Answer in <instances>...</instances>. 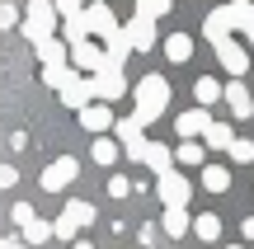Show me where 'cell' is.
<instances>
[{
    "label": "cell",
    "mask_w": 254,
    "mask_h": 249,
    "mask_svg": "<svg viewBox=\"0 0 254 249\" xmlns=\"http://www.w3.org/2000/svg\"><path fill=\"white\" fill-rule=\"evenodd\" d=\"M66 66H71V71H85V75H99L104 71V47H94L90 38H85V43L66 47Z\"/></svg>",
    "instance_id": "obj_5"
},
{
    "label": "cell",
    "mask_w": 254,
    "mask_h": 249,
    "mask_svg": "<svg viewBox=\"0 0 254 249\" xmlns=\"http://www.w3.org/2000/svg\"><path fill=\"white\" fill-rule=\"evenodd\" d=\"M155 193H160V202H165V207H189L193 184H189L184 174H174V169H170V174H160V179H155Z\"/></svg>",
    "instance_id": "obj_7"
},
{
    "label": "cell",
    "mask_w": 254,
    "mask_h": 249,
    "mask_svg": "<svg viewBox=\"0 0 254 249\" xmlns=\"http://www.w3.org/2000/svg\"><path fill=\"white\" fill-rule=\"evenodd\" d=\"M193 99H198V108H212V103L221 99V80H212V75H198V80H193Z\"/></svg>",
    "instance_id": "obj_22"
},
{
    "label": "cell",
    "mask_w": 254,
    "mask_h": 249,
    "mask_svg": "<svg viewBox=\"0 0 254 249\" xmlns=\"http://www.w3.org/2000/svg\"><path fill=\"white\" fill-rule=\"evenodd\" d=\"M62 221L71 226L75 235H80V226H94V202H80V198H71V202H66V212H62Z\"/></svg>",
    "instance_id": "obj_19"
},
{
    "label": "cell",
    "mask_w": 254,
    "mask_h": 249,
    "mask_svg": "<svg viewBox=\"0 0 254 249\" xmlns=\"http://www.w3.org/2000/svg\"><path fill=\"white\" fill-rule=\"evenodd\" d=\"M57 94H62V103H66V108H75V113H80L85 108V103H94V90H90V75H66V85H62V90H57Z\"/></svg>",
    "instance_id": "obj_10"
},
{
    "label": "cell",
    "mask_w": 254,
    "mask_h": 249,
    "mask_svg": "<svg viewBox=\"0 0 254 249\" xmlns=\"http://www.w3.org/2000/svg\"><path fill=\"white\" fill-rule=\"evenodd\" d=\"M19 184V169L14 165H0V188H14Z\"/></svg>",
    "instance_id": "obj_36"
},
{
    "label": "cell",
    "mask_w": 254,
    "mask_h": 249,
    "mask_svg": "<svg viewBox=\"0 0 254 249\" xmlns=\"http://www.w3.org/2000/svg\"><path fill=\"white\" fill-rule=\"evenodd\" d=\"M85 38H90V33H85V19H80V14H71V19L62 24V43H66V47H75V43H85Z\"/></svg>",
    "instance_id": "obj_27"
},
{
    "label": "cell",
    "mask_w": 254,
    "mask_h": 249,
    "mask_svg": "<svg viewBox=\"0 0 254 249\" xmlns=\"http://www.w3.org/2000/svg\"><path fill=\"white\" fill-rule=\"evenodd\" d=\"M141 165H151V174L160 179V174H170V169H174V155H170V146H165V141H146Z\"/></svg>",
    "instance_id": "obj_15"
},
{
    "label": "cell",
    "mask_w": 254,
    "mask_h": 249,
    "mask_svg": "<svg viewBox=\"0 0 254 249\" xmlns=\"http://www.w3.org/2000/svg\"><path fill=\"white\" fill-rule=\"evenodd\" d=\"M123 38H127V47H132V52H151V47H155V24L132 14V19L123 24Z\"/></svg>",
    "instance_id": "obj_12"
},
{
    "label": "cell",
    "mask_w": 254,
    "mask_h": 249,
    "mask_svg": "<svg viewBox=\"0 0 254 249\" xmlns=\"http://www.w3.org/2000/svg\"><path fill=\"white\" fill-rule=\"evenodd\" d=\"M75 174H80V160H75V155H57L52 165L43 169V179H38V184H43V193H62V188L75 184Z\"/></svg>",
    "instance_id": "obj_3"
},
{
    "label": "cell",
    "mask_w": 254,
    "mask_h": 249,
    "mask_svg": "<svg viewBox=\"0 0 254 249\" xmlns=\"http://www.w3.org/2000/svg\"><path fill=\"white\" fill-rule=\"evenodd\" d=\"M236 24H240V5H221V9H212V14L202 19V33H207V43L217 47L221 38H231Z\"/></svg>",
    "instance_id": "obj_6"
},
{
    "label": "cell",
    "mask_w": 254,
    "mask_h": 249,
    "mask_svg": "<svg viewBox=\"0 0 254 249\" xmlns=\"http://www.w3.org/2000/svg\"><path fill=\"white\" fill-rule=\"evenodd\" d=\"M202 141H207L202 150H226L231 141H236V132H231V122H207V127H202Z\"/></svg>",
    "instance_id": "obj_21"
},
{
    "label": "cell",
    "mask_w": 254,
    "mask_h": 249,
    "mask_svg": "<svg viewBox=\"0 0 254 249\" xmlns=\"http://www.w3.org/2000/svg\"><path fill=\"white\" fill-rule=\"evenodd\" d=\"M90 155H94V165H113V160H118V141L113 137H94Z\"/></svg>",
    "instance_id": "obj_26"
},
{
    "label": "cell",
    "mask_w": 254,
    "mask_h": 249,
    "mask_svg": "<svg viewBox=\"0 0 254 249\" xmlns=\"http://www.w3.org/2000/svg\"><path fill=\"white\" fill-rule=\"evenodd\" d=\"M155 235H160L155 226H141V249H151V245H155Z\"/></svg>",
    "instance_id": "obj_37"
},
{
    "label": "cell",
    "mask_w": 254,
    "mask_h": 249,
    "mask_svg": "<svg viewBox=\"0 0 254 249\" xmlns=\"http://www.w3.org/2000/svg\"><path fill=\"white\" fill-rule=\"evenodd\" d=\"M189 207H165V216H160V231L170 235V240H184V235H189Z\"/></svg>",
    "instance_id": "obj_17"
},
{
    "label": "cell",
    "mask_w": 254,
    "mask_h": 249,
    "mask_svg": "<svg viewBox=\"0 0 254 249\" xmlns=\"http://www.w3.org/2000/svg\"><path fill=\"white\" fill-rule=\"evenodd\" d=\"M71 249H94V245L90 240H71Z\"/></svg>",
    "instance_id": "obj_40"
},
{
    "label": "cell",
    "mask_w": 254,
    "mask_h": 249,
    "mask_svg": "<svg viewBox=\"0 0 254 249\" xmlns=\"http://www.w3.org/2000/svg\"><path fill=\"white\" fill-rule=\"evenodd\" d=\"M66 75H71V66H43V85H52V90H62Z\"/></svg>",
    "instance_id": "obj_31"
},
{
    "label": "cell",
    "mask_w": 254,
    "mask_h": 249,
    "mask_svg": "<svg viewBox=\"0 0 254 249\" xmlns=\"http://www.w3.org/2000/svg\"><path fill=\"white\" fill-rule=\"evenodd\" d=\"M174 160H179V165H202V141H184V146L174 150Z\"/></svg>",
    "instance_id": "obj_30"
},
{
    "label": "cell",
    "mask_w": 254,
    "mask_h": 249,
    "mask_svg": "<svg viewBox=\"0 0 254 249\" xmlns=\"http://www.w3.org/2000/svg\"><path fill=\"white\" fill-rule=\"evenodd\" d=\"M90 90L99 103H113L127 94V80H123V71H99V75H90Z\"/></svg>",
    "instance_id": "obj_11"
},
{
    "label": "cell",
    "mask_w": 254,
    "mask_h": 249,
    "mask_svg": "<svg viewBox=\"0 0 254 249\" xmlns=\"http://www.w3.org/2000/svg\"><path fill=\"white\" fill-rule=\"evenodd\" d=\"M104 5H109V0H104Z\"/></svg>",
    "instance_id": "obj_43"
},
{
    "label": "cell",
    "mask_w": 254,
    "mask_h": 249,
    "mask_svg": "<svg viewBox=\"0 0 254 249\" xmlns=\"http://www.w3.org/2000/svg\"><path fill=\"white\" fill-rule=\"evenodd\" d=\"M240 235H245V240H254V216H245V221H240Z\"/></svg>",
    "instance_id": "obj_38"
},
{
    "label": "cell",
    "mask_w": 254,
    "mask_h": 249,
    "mask_svg": "<svg viewBox=\"0 0 254 249\" xmlns=\"http://www.w3.org/2000/svg\"><path fill=\"white\" fill-rule=\"evenodd\" d=\"M0 249H28V245L19 240V235H9V240H0Z\"/></svg>",
    "instance_id": "obj_39"
},
{
    "label": "cell",
    "mask_w": 254,
    "mask_h": 249,
    "mask_svg": "<svg viewBox=\"0 0 254 249\" xmlns=\"http://www.w3.org/2000/svg\"><path fill=\"white\" fill-rule=\"evenodd\" d=\"M24 38L28 43H43V38H52L57 33V9H52V0H28L24 5Z\"/></svg>",
    "instance_id": "obj_2"
},
{
    "label": "cell",
    "mask_w": 254,
    "mask_h": 249,
    "mask_svg": "<svg viewBox=\"0 0 254 249\" xmlns=\"http://www.w3.org/2000/svg\"><path fill=\"white\" fill-rule=\"evenodd\" d=\"M231 5H250V0H231Z\"/></svg>",
    "instance_id": "obj_41"
},
{
    "label": "cell",
    "mask_w": 254,
    "mask_h": 249,
    "mask_svg": "<svg viewBox=\"0 0 254 249\" xmlns=\"http://www.w3.org/2000/svg\"><path fill=\"white\" fill-rule=\"evenodd\" d=\"M226 150H231V160H236V165H254V141H250V137H236Z\"/></svg>",
    "instance_id": "obj_28"
},
{
    "label": "cell",
    "mask_w": 254,
    "mask_h": 249,
    "mask_svg": "<svg viewBox=\"0 0 254 249\" xmlns=\"http://www.w3.org/2000/svg\"><path fill=\"white\" fill-rule=\"evenodd\" d=\"M160 14H170V0H136V19H160Z\"/></svg>",
    "instance_id": "obj_29"
},
{
    "label": "cell",
    "mask_w": 254,
    "mask_h": 249,
    "mask_svg": "<svg viewBox=\"0 0 254 249\" xmlns=\"http://www.w3.org/2000/svg\"><path fill=\"white\" fill-rule=\"evenodd\" d=\"M14 24H19V9L9 0H0V28H14Z\"/></svg>",
    "instance_id": "obj_35"
},
{
    "label": "cell",
    "mask_w": 254,
    "mask_h": 249,
    "mask_svg": "<svg viewBox=\"0 0 254 249\" xmlns=\"http://www.w3.org/2000/svg\"><path fill=\"white\" fill-rule=\"evenodd\" d=\"M80 127L90 132V137H104V132L113 127V108L109 103H85L80 108Z\"/></svg>",
    "instance_id": "obj_13"
},
{
    "label": "cell",
    "mask_w": 254,
    "mask_h": 249,
    "mask_svg": "<svg viewBox=\"0 0 254 249\" xmlns=\"http://www.w3.org/2000/svg\"><path fill=\"white\" fill-rule=\"evenodd\" d=\"M207 122H212V118H207V108H189V113H179V118H174V132H179L184 141H198Z\"/></svg>",
    "instance_id": "obj_16"
},
{
    "label": "cell",
    "mask_w": 254,
    "mask_h": 249,
    "mask_svg": "<svg viewBox=\"0 0 254 249\" xmlns=\"http://www.w3.org/2000/svg\"><path fill=\"white\" fill-rule=\"evenodd\" d=\"M221 99L231 103V113H236V118H250V113H254V94L245 90V80H231V85H221Z\"/></svg>",
    "instance_id": "obj_14"
},
{
    "label": "cell",
    "mask_w": 254,
    "mask_h": 249,
    "mask_svg": "<svg viewBox=\"0 0 254 249\" xmlns=\"http://www.w3.org/2000/svg\"><path fill=\"white\" fill-rule=\"evenodd\" d=\"M127 193H132V179H127V174H113L109 179V198H127Z\"/></svg>",
    "instance_id": "obj_33"
},
{
    "label": "cell",
    "mask_w": 254,
    "mask_h": 249,
    "mask_svg": "<svg viewBox=\"0 0 254 249\" xmlns=\"http://www.w3.org/2000/svg\"><path fill=\"white\" fill-rule=\"evenodd\" d=\"M52 9L62 19H71V14H80V9H85V0H52Z\"/></svg>",
    "instance_id": "obj_34"
},
{
    "label": "cell",
    "mask_w": 254,
    "mask_h": 249,
    "mask_svg": "<svg viewBox=\"0 0 254 249\" xmlns=\"http://www.w3.org/2000/svg\"><path fill=\"white\" fill-rule=\"evenodd\" d=\"M113 137H118V150L127 160H141V150H146V127H136L132 118H113Z\"/></svg>",
    "instance_id": "obj_4"
},
{
    "label": "cell",
    "mask_w": 254,
    "mask_h": 249,
    "mask_svg": "<svg viewBox=\"0 0 254 249\" xmlns=\"http://www.w3.org/2000/svg\"><path fill=\"white\" fill-rule=\"evenodd\" d=\"M189 231L198 235L202 245H217L221 240V216L217 212H202V216H193V221H189Z\"/></svg>",
    "instance_id": "obj_18"
},
{
    "label": "cell",
    "mask_w": 254,
    "mask_h": 249,
    "mask_svg": "<svg viewBox=\"0 0 254 249\" xmlns=\"http://www.w3.org/2000/svg\"><path fill=\"white\" fill-rule=\"evenodd\" d=\"M33 52H38V61H43V66H66V43H62V38H43V43H33Z\"/></svg>",
    "instance_id": "obj_20"
},
{
    "label": "cell",
    "mask_w": 254,
    "mask_h": 249,
    "mask_svg": "<svg viewBox=\"0 0 254 249\" xmlns=\"http://www.w3.org/2000/svg\"><path fill=\"white\" fill-rule=\"evenodd\" d=\"M165 56H170L174 66L189 61V56H193V38L189 33H170V38H165Z\"/></svg>",
    "instance_id": "obj_25"
},
{
    "label": "cell",
    "mask_w": 254,
    "mask_h": 249,
    "mask_svg": "<svg viewBox=\"0 0 254 249\" xmlns=\"http://www.w3.org/2000/svg\"><path fill=\"white\" fill-rule=\"evenodd\" d=\"M80 19H85V33H94V38H113V33H118V19H113V9L104 5V0L85 5Z\"/></svg>",
    "instance_id": "obj_8"
},
{
    "label": "cell",
    "mask_w": 254,
    "mask_h": 249,
    "mask_svg": "<svg viewBox=\"0 0 254 249\" xmlns=\"http://www.w3.org/2000/svg\"><path fill=\"white\" fill-rule=\"evenodd\" d=\"M19 240H24L28 249H38V245H47V240H52V221H43V216H33V221H28L24 231H19Z\"/></svg>",
    "instance_id": "obj_24"
},
{
    "label": "cell",
    "mask_w": 254,
    "mask_h": 249,
    "mask_svg": "<svg viewBox=\"0 0 254 249\" xmlns=\"http://www.w3.org/2000/svg\"><path fill=\"white\" fill-rule=\"evenodd\" d=\"M217 61H221V71L236 75V80H245V71H250V52L236 43V38H221L217 43Z\"/></svg>",
    "instance_id": "obj_9"
},
{
    "label": "cell",
    "mask_w": 254,
    "mask_h": 249,
    "mask_svg": "<svg viewBox=\"0 0 254 249\" xmlns=\"http://www.w3.org/2000/svg\"><path fill=\"white\" fill-rule=\"evenodd\" d=\"M202 188L207 193H231V169L226 165H202Z\"/></svg>",
    "instance_id": "obj_23"
},
{
    "label": "cell",
    "mask_w": 254,
    "mask_h": 249,
    "mask_svg": "<svg viewBox=\"0 0 254 249\" xmlns=\"http://www.w3.org/2000/svg\"><path fill=\"white\" fill-rule=\"evenodd\" d=\"M33 216H38V212H33V207H28V202H14V207H9V221H14L19 231H24V226L33 221Z\"/></svg>",
    "instance_id": "obj_32"
},
{
    "label": "cell",
    "mask_w": 254,
    "mask_h": 249,
    "mask_svg": "<svg viewBox=\"0 0 254 249\" xmlns=\"http://www.w3.org/2000/svg\"><path fill=\"white\" fill-rule=\"evenodd\" d=\"M132 99H136L132 122H136V127H151V122L170 108V80H165V75H155V71L141 75V80H136V90H132Z\"/></svg>",
    "instance_id": "obj_1"
},
{
    "label": "cell",
    "mask_w": 254,
    "mask_h": 249,
    "mask_svg": "<svg viewBox=\"0 0 254 249\" xmlns=\"http://www.w3.org/2000/svg\"><path fill=\"white\" fill-rule=\"evenodd\" d=\"M226 249H245V245H226Z\"/></svg>",
    "instance_id": "obj_42"
}]
</instances>
